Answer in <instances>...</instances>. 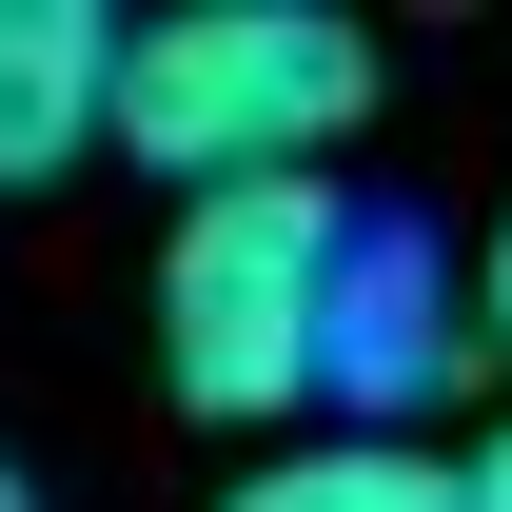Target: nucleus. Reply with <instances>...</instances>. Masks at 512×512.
<instances>
[{
    "label": "nucleus",
    "mask_w": 512,
    "mask_h": 512,
    "mask_svg": "<svg viewBox=\"0 0 512 512\" xmlns=\"http://www.w3.org/2000/svg\"><path fill=\"white\" fill-rule=\"evenodd\" d=\"M473 316H493V335H512V217H493V276H473Z\"/></svg>",
    "instance_id": "0eeeda50"
},
{
    "label": "nucleus",
    "mask_w": 512,
    "mask_h": 512,
    "mask_svg": "<svg viewBox=\"0 0 512 512\" xmlns=\"http://www.w3.org/2000/svg\"><path fill=\"white\" fill-rule=\"evenodd\" d=\"M0 512H40V493H20V473H0Z\"/></svg>",
    "instance_id": "6e6552de"
},
{
    "label": "nucleus",
    "mask_w": 512,
    "mask_h": 512,
    "mask_svg": "<svg viewBox=\"0 0 512 512\" xmlns=\"http://www.w3.org/2000/svg\"><path fill=\"white\" fill-rule=\"evenodd\" d=\"M335 256H355V197H335V178H237V197H178V237H158V375H178V414H217V434L316 414Z\"/></svg>",
    "instance_id": "f03ea898"
},
{
    "label": "nucleus",
    "mask_w": 512,
    "mask_h": 512,
    "mask_svg": "<svg viewBox=\"0 0 512 512\" xmlns=\"http://www.w3.org/2000/svg\"><path fill=\"white\" fill-rule=\"evenodd\" d=\"M119 138V20L99 0H0V197L79 178Z\"/></svg>",
    "instance_id": "20e7f679"
},
{
    "label": "nucleus",
    "mask_w": 512,
    "mask_h": 512,
    "mask_svg": "<svg viewBox=\"0 0 512 512\" xmlns=\"http://www.w3.org/2000/svg\"><path fill=\"white\" fill-rule=\"evenodd\" d=\"M453 512H512V414H493L473 453H453Z\"/></svg>",
    "instance_id": "423d86ee"
},
{
    "label": "nucleus",
    "mask_w": 512,
    "mask_h": 512,
    "mask_svg": "<svg viewBox=\"0 0 512 512\" xmlns=\"http://www.w3.org/2000/svg\"><path fill=\"white\" fill-rule=\"evenodd\" d=\"M453 355V276L414 217H355V256H335V335H316V394H335V434H375V414H414Z\"/></svg>",
    "instance_id": "7ed1b4c3"
},
{
    "label": "nucleus",
    "mask_w": 512,
    "mask_h": 512,
    "mask_svg": "<svg viewBox=\"0 0 512 512\" xmlns=\"http://www.w3.org/2000/svg\"><path fill=\"white\" fill-rule=\"evenodd\" d=\"M237 512H453V453L414 434H296V453H256Z\"/></svg>",
    "instance_id": "39448f33"
},
{
    "label": "nucleus",
    "mask_w": 512,
    "mask_h": 512,
    "mask_svg": "<svg viewBox=\"0 0 512 512\" xmlns=\"http://www.w3.org/2000/svg\"><path fill=\"white\" fill-rule=\"evenodd\" d=\"M355 119H375V40L355 20L178 0V20H119V138L99 158H158L178 197H237V178H335Z\"/></svg>",
    "instance_id": "f257e3e1"
}]
</instances>
